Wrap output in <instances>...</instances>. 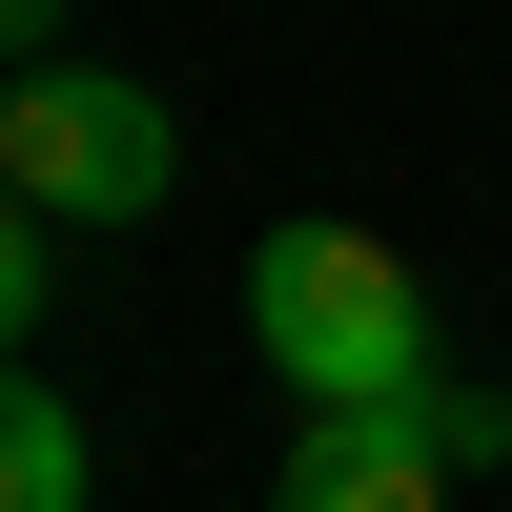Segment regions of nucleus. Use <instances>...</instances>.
Listing matches in <instances>:
<instances>
[{"label": "nucleus", "instance_id": "1", "mask_svg": "<svg viewBox=\"0 0 512 512\" xmlns=\"http://www.w3.org/2000/svg\"><path fill=\"white\" fill-rule=\"evenodd\" d=\"M246 349L308 410H431V287L369 226H267L246 246Z\"/></svg>", "mask_w": 512, "mask_h": 512}, {"label": "nucleus", "instance_id": "2", "mask_svg": "<svg viewBox=\"0 0 512 512\" xmlns=\"http://www.w3.org/2000/svg\"><path fill=\"white\" fill-rule=\"evenodd\" d=\"M0 185H21V226H144V205L185 185V123H164V82H123V62H21Z\"/></svg>", "mask_w": 512, "mask_h": 512}, {"label": "nucleus", "instance_id": "3", "mask_svg": "<svg viewBox=\"0 0 512 512\" xmlns=\"http://www.w3.org/2000/svg\"><path fill=\"white\" fill-rule=\"evenodd\" d=\"M267 512H451V431L431 410H308V451H287Z\"/></svg>", "mask_w": 512, "mask_h": 512}, {"label": "nucleus", "instance_id": "4", "mask_svg": "<svg viewBox=\"0 0 512 512\" xmlns=\"http://www.w3.org/2000/svg\"><path fill=\"white\" fill-rule=\"evenodd\" d=\"M0 512H103V431H82L41 369L0 390Z\"/></svg>", "mask_w": 512, "mask_h": 512}, {"label": "nucleus", "instance_id": "5", "mask_svg": "<svg viewBox=\"0 0 512 512\" xmlns=\"http://www.w3.org/2000/svg\"><path fill=\"white\" fill-rule=\"evenodd\" d=\"M0 41H21V62H62V0H0Z\"/></svg>", "mask_w": 512, "mask_h": 512}]
</instances>
